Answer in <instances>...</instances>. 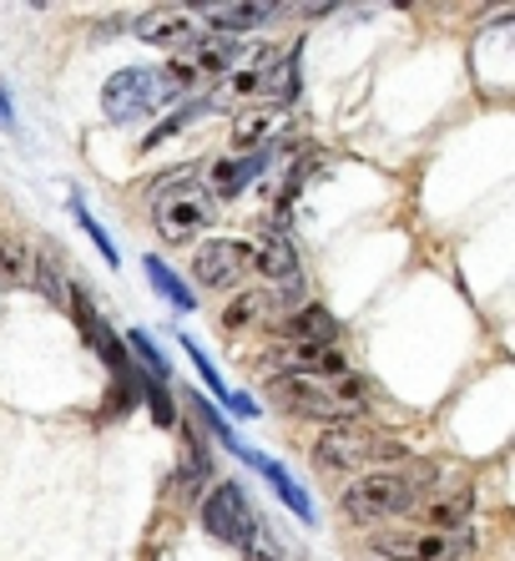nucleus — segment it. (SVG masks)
Listing matches in <instances>:
<instances>
[{"label":"nucleus","mask_w":515,"mask_h":561,"mask_svg":"<svg viewBox=\"0 0 515 561\" xmlns=\"http://www.w3.org/2000/svg\"><path fill=\"white\" fill-rule=\"evenodd\" d=\"M450 476H439L435 466H410V470H364L339 491V511L348 516V526H374L394 522L400 511H410L420 496L450 491Z\"/></svg>","instance_id":"1"},{"label":"nucleus","mask_w":515,"mask_h":561,"mask_svg":"<svg viewBox=\"0 0 515 561\" xmlns=\"http://www.w3.org/2000/svg\"><path fill=\"white\" fill-rule=\"evenodd\" d=\"M273 400L304 420H329V425H354L364 415V394L354 379H309V375H278L268 385Z\"/></svg>","instance_id":"2"},{"label":"nucleus","mask_w":515,"mask_h":561,"mask_svg":"<svg viewBox=\"0 0 515 561\" xmlns=\"http://www.w3.org/2000/svg\"><path fill=\"white\" fill-rule=\"evenodd\" d=\"M369 551L379 561H465L476 551V541L465 531H425V526H389L369 541Z\"/></svg>","instance_id":"3"},{"label":"nucleus","mask_w":515,"mask_h":561,"mask_svg":"<svg viewBox=\"0 0 515 561\" xmlns=\"http://www.w3.org/2000/svg\"><path fill=\"white\" fill-rule=\"evenodd\" d=\"M197 522H203V531L213 536V541H222V547L232 551H253L258 547V516L253 506H248L243 485H213V496L197 506Z\"/></svg>","instance_id":"4"},{"label":"nucleus","mask_w":515,"mask_h":561,"mask_svg":"<svg viewBox=\"0 0 515 561\" xmlns=\"http://www.w3.org/2000/svg\"><path fill=\"white\" fill-rule=\"evenodd\" d=\"M162 96H168V81L157 77V71L127 66V71H116L102 87V112L112 122H137V117H147V112H157Z\"/></svg>","instance_id":"5"},{"label":"nucleus","mask_w":515,"mask_h":561,"mask_svg":"<svg viewBox=\"0 0 515 561\" xmlns=\"http://www.w3.org/2000/svg\"><path fill=\"white\" fill-rule=\"evenodd\" d=\"M379 456H394V445L379 440L374 431H359V425H334L313 445V460L323 470H369Z\"/></svg>","instance_id":"6"},{"label":"nucleus","mask_w":515,"mask_h":561,"mask_svg":"<svg viewBox=\"0 0 515 561\" xmlns=\"http://www.w3.org/2000/svg\"><path fill=\"white\" fill-rule=\"evenodd\" d=\"M253 274V249L238 238H207L193 253V278L203 288H232Z\"/></svg>","instance_id":"7"},{"label":"nucleus","mask_w":515,"mask_h":561,"mask_svg":"<svg viewBox=\"0 0 515 561\" xmlns=\"http://www.w3.org/2000/svg\"><path fill=\"white\" fill-rule=\"evenodd\" d=\"M268 369L278 375H309V379H348V359L334 344H284L268 354Z\"/></svg>","instance_id":"8"},{"label":"nucleus","mask_w":515,"mask_h":561,"mask_svg":"<svg viewBox=\"0 0 515 561\" xmlns=\"http://www.w3.org/2000/svg\"><path fill=\"white\" fill-rule=\"evenodd\" d=\"M213 222V203L203 193H178V197H157V233L168 243H193Z\"/></svg>","instance_id":"9"},{"label":"nucleus","mask_w":515,"mask_h":561,"mask_svg":"<svg viewBox=\"0 0 515 561\" xmlns=\"http://www.w3.org/2000/svg\"><path fill=\"white\" fill-rule=\"evenodd\" d=\"M207 425H213V431H218L222 440L232 445V456H238V460H248V466H253L258 476H263V481H268L273 491H278V496L288 501V511H294V516H304V522H313V506H309V496H304V491H298V481H294V476H288L284 466H278V460L258 456L253 445H243V440H232V431H228V425H222V420H213V415H207Z\"/></svg>","instance_id":"10"},{"label":"nucleus","mask_w":515,"mask_h":561,"mask_svg":"<svg viewBox=\"0 0 515 561\" xmlns=\"http://www.w3.org/2000/svg\"><path fill=\"white\" fill-rule=\"evenodd\" d=\"M253 268L273 284V294H298V288H304L298 253H294V243H288V233H278V228L263 233V243H258V253H253Z\"/></svg>","instance_id":"11"},{"label":"nucleus","mask_w":515,"mask_h":561,"mask_svg":"<svg viewBox=\"0 0 515 561\" xmlns=\"http://www.w3.org/2000/svg\"><path fill=\"white\" fill-rule=\"evenodd\" d=\"M410 511H420V526L425 531H445L455 536L470 516H476V501H470V491L465 485H450V491H435V496H420Z\"/></svg>","instance_id":"12"},{"label":"nucleus","mask_w":515,"mask_h":561,"mask_svg":"<svg viewBox=\"0 0 515 561\" xmlns=\"http://www.w3.org/2000/svg\"><path fill=\"white\" fill-rule=\"evenodd\" d=\"M137 36L152 41V46H168V51H178V46H193L203 31H197V15L193 11H152L142 15V26H137Z\"/></svg>","instance_id":"13"},{"label":"nucleus","mask_w":515,"mask_h":561,"mask_svg":"<svg viewBox=\"0 0 515 561\" xmlns=\"http://www.w3.org/2000/svg\"><path fill=\"white\" fill-rule=\"evenodd\" d=\"M268 162H273V142L268 147H258V152H248V157H222L218 168H213V193L218 197H238L253 178H263L268 172Z\"/></svg>","instance_id":"14"},{"label":"nucleus","mask_w":515,"mask_h":561,"mask_svg":"<svg viewBox=\"0 0 515 561\" xmlns=\"http://www.w3.org/2000/svg\"><path fill=\"white\" fill-rule=\"evenodd\" d=\"M278 334H284L288 344H334L339 340V319L323 304H304V309H294L278 324Z\"/></svg>","instance_id":"15"},{"label":"nucleus","mask_w":515,"mask_h":561,"mask_svg":"<svg viewBox=\"0 0 515 561\" xmlns=\"http://www.w3.org/2000/svg\"><path fill=\"white\" fill-rule=\"evenodd\" d=\"M273 313V294L268 288H248V294H238V299L222 309V334H248V329H258L263 319Z\"/></svg>","instance_id":"16"},{"label":"nucleus","mask_w":515,"mask_h":561,"mask_svg":"<svg viewBox=\"0 0 515 561\" xmlns=\"http://www.w3.org/2000/svg\"><path fill=\"white\" fill-rule=\"evenodd\" d=\"M238 41L232 36H197L193 41V71H203V77H228L232 66H238Z\"/></svg>","instance_id":"17"},{"label":"nucleus","mask_w":515,"mask_h":561,"mask_svg":"<svg viewBox=\"0 0 515 561\" xmlns=\"http://www.w3.org/2000/svg\"><path fill=\"white\" fill-rule=\"evenodd\" d=\"M207 21L222 31V36H232V31H253V26H268L273 15V5H207Z\"/></svg>","instance_id":"18"},{"label":"nucleus","mask_w":515,"mask_h":561,"mask_svg":"<svg viewBox=\"0 0 515 561\" xmlns=\"http://www.w3.org/2000/svg\"><path fill=\"white\" fill-rule=\"evenodd\" d=\"M142 268H147V284H152L157 294H162V299L172 304V309H178V313H187V309H193V288H187V284H182V278H178V268H168V263H162V259H152V253H147V259H142Z\"/></svg>","instance_id":"19"},{"label":"nucleus","mask_w":515,"mask_h":561,"mask_svg":"<svg viewBox=\"0 0 515 561\" xmlns=\"http://www.w3.org/2000/svg\"><path fill=\"white\" fill-rule=\"evenodd\" d=\"M31 284V249L21 238H0V294Z\"/></svg>","instance_id":"20"},{"label":"nucleus","mask_w":515,"mask_h":561,"mask_svg":"<svg viewBox=\"0 0 515 561\" xmlns=\"http://www.w3.org/2000/svg\"><path fill=\"white\" fill-rule=\"evenodd\" d=\"M278 127V106H258V112H243V117L232 122V142L238 147H268L263 137H273Z\"/></svg>","instance_id":"21"},{"label":"nucleus","mask_w":515,"mask_h":561,"mask_svg":"<svg viewBox=\"0 0 515 561\" xmlns=\"http://www.w3.org/2000/svg\"><path fill=\"white\" fill-rule=\"evenodd\" d=\"M31 284H36L52 304H71V288L61 284V263H56L52 253H41V259H31Z\"/></svg>","instance_id":"22"},{"label":"nucleus","mask_w":515,"mask_h":561,"mask_svg":"<svg viewBox=\"0 0 515 561\" xmlns=\"http://www.w3.org/2000/svg\"><path fill=\"white\" fill-rule=\"evenodd\" d=\"M71 213H77V218H81V228H87V238H91V243L102 249V259L116 268V243H112V238H106V228H102V222L91 218V208H87V203H81V197H71Z\"/></svg>","instance_id":"23"},{"label":"nucleus","mask_w":515,"mask_h":561,"mask_svg":"<svg viewBox=\"0 0 515 561\" xmlns=\"http://www.w3.org/2000/svg\"><path fill=\"white\" fill-rule=\"evenodd\" d=\"M142 400H147V405H152L157 425H168V431H172V425H178V410H172V394L162 390V379H157V385H152V379H147V385H142Z\"/></svg>","instance_id":"24"},{"label":"nucleus","mask_w":515,"mask_h":561,"mask_svg":"<svg viewBox=\"0 0 515 561\" xmlns=\"http://www.w3.org/2000/svg\"><path fill=\"white\" fill-rule=\"evenodd\" d=\"M127 344H131V350H137V354H142L147 365H152V375H157V379H168V359L157 354L152 334H142V329H131V334H127Z\"/></svg>","instance_id":"25"},{"label":"nucleus","mask_w":515,"mask_h":561,"mask_svg":"<svg viewBox=\"0 0 515 561\" xmlns=\"http://www.w3.org/2000/svg\"><path fill=\"white\" fill-rule=\"evenodd\" d=\"M203 481H207V456H203V450H187V456H182V485H187V491H197Z\"/></svg>","instance_id":"26"},{"label":"nucleus","mask_w":515,"mask_h":561,"mask_svg":"<svg viewBox=\"0 0 515 561\" xmlns=\"http://www.w3.org/2000/svg\"><path fill=\"white\" fill-rule=\"evenodd\" d=\"M248 557H253V561H278V557H273V551H268V547H263V541H258V547H253V551H248Z\"/></svg>","instance_id":"27"},{"label":"nucleus","mask_w":515,"mask_h":561,"mask_svg":"<svg viewBox=\"0 0 515 561\" xmlns=\"http://www.w3.org/2000/svg\"><path fill=\"white\" fill-rule=\"evenodd\" d=\"M0 127H11V102H5V92H0Z\"/></svg>","instance_id":"28"}]
</instances>
